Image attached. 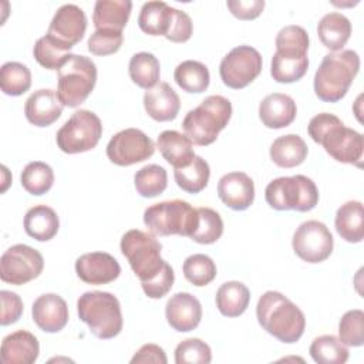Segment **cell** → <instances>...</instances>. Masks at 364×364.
Wrapping results in <instances>:
<instances>
[{
	"instance_id": "cell-29",
	"label": "cell",
	"mask_w": 364,
	"mask_h": 364,
	"mask_svg": "<svg viewBox=\"0 0 364 364\" xmlns=\"http://www.w3.org/2000/svg\"><path fill=\"white\" fill-rule=\"evenodd\" d=\"M336 230L348 243H358L364 237V210L360 200L343 203L336 213Z\"/></svg>"
},
{
	"instance_id": "cell-40",
	"label": "cell",
	"mask_w": 364,
	"mask_h": 364,
	"mask_svg": "<svg viewBox=\"0 0 364 364\" xmlns=\"http://www.w3.org/2000/svg\"><path fill=\"white\" fill-rule=\"evenodd\" d=\"M198 226L191 239L200 245H210L220 239L223 233V220L212 208H198Z\"/></svg>"
},
{
	"instance_id": "cell-8",
	"label": "cell",
	"mask_w": 364,
	"mask_h": 364,
	"mask_svg": "<svg viewBox=\"0 0 364 364\" xmlns=\"http://www.w3.org/2000/svg\"><path fill=\"white\" fill-rule=\"evenodd\" d=\"M97 82L95 63L85 55L70 54L58 70L57 95L64 107L75 108L82 104Z\"/></svg>"
},
{
	"instance_id": "cell-28",
	"label": "cell",
	"mask_w": 364,
	"mask_h": 364,
	"mask_svg": "<svg viewBox=\"0 0 364 364\" xmlns=\"http://www.w3.org/2000/svg\"><path fill=\"white\" fill-rule=\"evenodd\" d=\"M317 36L326 48L340 51L351 36V23L338 11L327 13L317 24Z\"/></svg>"
},
{
	"instance_id": "cell-25",
	"label": "cell",
	"mask_w": 364,
	"mask_h": 364,
	"mask_svg": "<svg viewBox=\"0 0 364 364\" xmlns=\"http://www.w3.org/2000/svg\"><path fill=\"white\" fill-rule=\"evenodd\" d=\"M156 148L164 159L175 169L189 165L195 158L192 141L175 129L161 132L156 139Z\"/></svg>"
},
{
	"instance_id": "cell-15",
	"label": "cell",
	"mask_w": 364,
	"mask_h": 364,
	"mask_svg": "<svg viewBox=\"0 0 364 364\" xmlns=\"http://www.w3.org/2000/svg\"><path fill=\"white\" fill-rule=\"evenodd\" d=\"M87 30V16L81 7L77 4H63L54 13L47 36L63 46L67 50H71L82 37Z\"/></svg>"
},
{
	"instance_id": "cell-47",
	"label": "cell",
	"mask_w": 364,
	"mask_h": 364,
	"mask_svg": "<svg viewBox=\"0 0 364 364\" xmlns=\"http://www.w3.org/2000/svg\"><path fill=\"white\" fill-rule=\"evenodd\" d=\"M193 31V24L191 17L178 9H172V20L165 38L172 43H185L191 38Z\"/></svg>"
},
{
	"instance_id": "cell-39",
	"label": "cell",
	"mask_w": 364,
	"mask_h": 364,
	"mask_svg": "<svg viewBox=\"0 0 364 364\" xmlns=\"http://www.w3.org/2000/svg\"><path fill=\"white\" fill-rule=\"evenodd\" d=\"M134 183L142 198H155L166 189L168 173L162 166L149 164L135 172Z\"/></svg>"
},
{
	"instance_id": "cell-36",
	"label": "cell",
	"mask_w": 364,
	"mask_h": 364,
	"mask_svg": "<svg viewBox=\"0 0 364 364\" xmlns=\"http://www.w3.org/2000/svg\"><path fill=\"white\" fill-rule=\"evenodd\" d=\"M309 353L318 364H344L348 360L347 346L333 334L316 337L310 344Z\"/></svg>"
},
{
	"instance_id": "cell-42",
	"label": "cell",
	"mask_w": 364,
	"mask_h": 364,
	"mask_svg": "<svg viewBox=\"0 0 364 364\" xmlns=\"http://www.w3.org/2000/svg\"><path fill=\"white\" fill-rule=\"evenodd\" d=\"M33 54L36 61L47 68V70H60V67L65 63L70 55V50L64 48L54 40H51L47 34L40 37L33 48Z\"/></svg>"
},
{
	"instance_id": "cell-38",
	"label": "cell",
	"mask_w": 364,
	"mask_h": 364,
	"mask_svg": "<svg viewBox=\"0 0 364 364\" xmlns=\"http://www.w3.org/2000/svg\"><path fill=\"white\" fill-rule=\"evenodd\" d=\"M31 73L27 65L18 61H7L0 68V87L6 95L17 97L28 91Z\"/></svg>"
},
{
	"instance_id": "cell-23",
	"label": "cell",
	"mask_w": 364,
	"mask_h": 364,
	"mask_svg": "<svg viewBox=\"0 0 364 364\" xmlns=\"http://www.w3.org/2000/svg\"><path fill=\"white\" fill-rule=\"evenodd\" d=\"M38 354V340L27 330H17L1 341V361L4 364H33Z\"/></svg>"
},
{
	"instance_id": "cell-31",
	"label": "cell",
	"mask_w": 364,
	"mask_h": 364,
	"mask_svg": "<svg viewBox=\"0 0 364 364\" xmlns=\"http://www.w3.org/2000/svg\"><path fill=\"white\" fill-rule=\"evenodd\" d=\"M215 301L220 314L237 317L246 311L250 301V291L242 282L230 280L218 289Z\"/></svg>"
},
{
	"instance_id": "cell-22",
	"label": "cell",
	"mask_w": 364,
	"mask_h": 364,
	"mask_svg": "<svg viewBox=\"0 0 364 364\" xmlns=\"http://www.w3.org/2000/svg\"><path fill=\"white\" fill-rule=\"evenodd\" d=\"M296 114L294 100L283 92L269 94L259 104V118L267 128H284L294 121Z\"/></svg>"
},
{
	"instance_id": "cell-17",
	"label": "cell",
	"mask_w": 364,
	"mask_h": 364,
	"mask_svg": "<svg viewBox=\"0 0 364 364\" xmlns=\"http://www.w3.org/2000/svg\"><path fill=\"white\" fill-rule=\"evenodd\" d=\"M165 317L173 330L179 333L192 331L202 318L200 301L191 293H175L165 306Z\"/></svg>"
},
{
	"instance_id": "cell-35",
	"label": "cell",
	"mask_w": 364,
	"mask_h": 364,
	"mask_svg": "<svg viewBox=\"0 0 364 364\" xmlns=\"http://www.w3.org/2000/svg\"><path fill=\"white\" fill-rule=\"evenodd\" d=\"M209 164L202 156L196 155L189 165L178 168L173 172L176 185L188 193H199L200 191H203L209 182Z\"/></svg>"
},
{
	"instance_id": "cell-48",
	"label": "cell",
	"mask_w": 364,
	"mask_h": 364,
	"mask_svg": "<svg viewBox=\"0 0 364 364\" xmlns=\"http://www.w3.org/2000/svg\"><path fill=\"white\" fill-rule=\"evenodd\" d=\"M173 280H175L173 269L166 262L162 272L154 280L146 282V283H141V287L149 299H161V297L166 296L168 291L172 289Z\"/></svg>"
},
{
	"instance_id": "cell-24",
	"label": "cell",
	"mask_w": 364,
	"mask_h": 364,
	"mask_svg": "<svg viewBox=\"0 0 364 364\" xmlns=\"http://www.w3.org/2000/svg\"><path fill=\"white\" fill-rule=\"evenodd\" d=\"M309 68V58L306 51L300 50H276L272 57L270 74L277 82L299 81Z\"/></svg>"
},
{
	"instance_id": "cell-2",
	"label": "cell",
	"mask_w": 364,
	"mask_h": 364,
	"mask_svg": "<svg viewBox=\"0 0 364 364\" xmlns=\"http://www.w3.org/2000/svg\"><path fill=\"white\" fill-rule=\"evenodd\" d=\"M256 317L263 330L286 344L299 341L306 328L303 311L290 299L274 290L260 296Z\"/></svg>"
},
{
	"instance_id": "cell-4",
	"label": "cell",
	"mask_w": 364,
	"mask_h": 364,
	"mask_svg": "<svg viewBox=\"0 0 364 364\" xmlns=\"http://www.w3.org/2000/svg\"><path fill=\"white\" fill-rule=\"evenodd\" d=\"M232 117V104L223 95H209L182 121L185 135L196 145L206 146L216 141Z\"/></svg>"
},
{
	"instance_id": "cell-41",
	"label": "cell",
	"mask_w": 364,
	"mask_h": 364,
	"mask_svg": "<svg viewBox=\"0 0 364 364\" xmlns=\"http://www.w3.org/2000/svg\"><path fill=\"white\" fill-rule=\"evenodd\" d=\"M182 270L185 279L198 287L209 284L216 277L215 262L203 253L188 256L182 264Z\"/></svg>"
},
{
	"instance_id": "cell-7",
	"label": "cell",
	"mask_w": 364,
	"mask_h": 364,
	"mask_svg": "<svg viewBox=\"0 0 364 364\" xmlns=\"http://www.w3.org/2000/svg\"><path fill=\"white\" fill-rule=\"evenodd\" d=\"M119 247L141 283L154 280L166 263L161 257L162 245L152 233L131 229L121 237Z\"/></svg>"
},
{
	"instance_id": "cell-13",
	"label": "cell",
	"mask_w": 364,
	"mask_h": 364,
	"mask_svg": "<svg viewBox=\"0 0 364 364\" xmlns=\"http://www.w3.org/2000/svg\"><path fill=\"white\" fill-rule=\"evenodd\" d=\"M155 152L154 141L138 128L117 132L107 145L108 159L118 166H129L151 158Z\"/></svg>"
},
{
	"instance_id": "cell-1",
	"label": "cell",
	"mask_w": 364,
	"mask_h": 364,
	"mask_svg": "<svg viewBox=\"0 0 364 364\" xmlns=\"http://www.w3.org/2000/svg\"><path fill=\"white\" fill-rule=\"evenodd\" d=\"M307 132L316 144L323 145L333 159L361 166L364 152L363 135L346 127L334 114L321 112L314 115L307 125Z\"/></svg>"
},
{
	"instance_id": "cell-46",
	"label": "cell",
	"mask_w": 364,
	"mask_h": 364,
	"mask_svg": "<svg viewBox=\"0 0 364 364\" xmlns=\"http://www.w3.org/2000/svg\"><path fill=\"white\" fill-rule=\"evenodd\" d=\"M276 50L286 48V50H309V34L301 26L290 24L283 27L274 40Z\"/></svg>"
},
{
	"instance_id": "cell-26",
	"label": "cell",
	"mask_w": 364,
	"mask_h": 364,
	"mask_svg": "<svg viewBox=\"0 0 364 364\" xmlns=\"http://www.w3.org/2000/svg\"><path fill=\"white\" fill-rule=\"evenodd\" d=\"M131 9L132 3L129 0H97L92 13L95 30L122 31L129 18Z\"/></svg>"
},
{
	"instance_id": "cell-21",
	"label": "cell",
	"mask_w": 364,
	"mask_h": 364,
	"mask_svg": "<svg viewBox=\"0 0 364 364\" xmlns=\"http://www.w3.org/2000/svg\"><path fill=\"white\" fill-rule=\"evenodd\" d=\"M144 108L146 114L155 121H172L179 112L181 100L176 91L168 82L162 81L145 91Z\"/></svg>"
},
{
	"instance_id": "cell-19",
	"label": "cell",
	"mask_w": 364,
	"mask_h": 364,
	"mask_svg": "<svg viewBox=\"0 0 364 364\" xmlns=\"http://www.w3.org/2000/svg\"><path fill=\"white\" fill-rule=\"evenodd\" d=\"M219 199L233 210L247 209L255 199V183L245 172L225 173L218 182Z\"/></svg>"
},
{
	"instance_id": "cell-10",
	"label": "cell",
	"mask_w": 364,
	"mask_h": 364,
	"mask_svg": "<svg viewBox=\"0 0 364 364\" xmlns=\"http://www.w3.org/2000/svg\"><path fill=\"white\" fill-rule=\"evenodd\" d=\"M101 135L100 117L92 111L78 109L57 131L55 142L65 154H80L95 148Z\"/></svg>"
},
{
	"instance_id": "cell-43",
	"label": "cell",
	"mask_w": 364,
	"mask_h": 364,
	"mask_svg": "<svg viewBox=\"0 0 364 364\" xmlns=\"http://www.w3.org/2000/svg\"><path fill=\"white\" fill-rule=\"evenodd\" d=\"M338 338L344 346L360 347L364 344V311L348 310L338 321Z\"/></svg>"
},
{
	"instance_id": "cell-49",
	"label": "cell",
	"mask_w": 364,
	"mask_h": 364,
	"mask_svg": "<svg viewBox=\"0 0 364 364\" xmlns=\"http://www.w3.org/2000/svg\"><path fill=\"white\" fill-rule=\"evenodd\" d=\"M0 300H1L0 324L9 326V324L18 321V318L23 314V309H24L23 300L20 299V296L10 290H1Z\"/></svg>"
},
{
	"instance_id": "cell-45",
	"label": "cell",
	"mask_w": 364,
	"mask_h": 364,
	"mask_svg": "<svg viewBox=\"0 0 364 364\" xmlns=\"http://www.w3.org/2000/svg\"><path fill=\"white\" fill-rule=\"evenodd\" d=\"M124 41L122 31L95 30L88 38V50L95 55H109L119 50Z\"/></svg>"
},
{
	"instance_id": "cell-16",
	"label": "cell",
	"mask_w": 364,
	"mask_h": 364,
	"mask_svg": "<svg viewBox=\"0 0 364 364\" xmlns=\"http://www.w3.org/2000/svg\"><path fill=\"white\" fill-rule=\"evenodd\" d=\"M75 273L84 283L100 286L114 282L121 273V266L109 253L90 252L75 260Z\"/></svg>"
},
{
	"instance_id": "cell-33",
	"label": "cell",
	"mask_w": 364,
	"mask_h": 364,
	"mask_svg": "<svg viewBox=\"0 0 364 364\" xmlns=\"http://www.w3.org/2000/svg\"><path fill=\"white\" fill-rule=\"evenodd\" d=\"M175 82L186 92L200 94L209 87L210 75L208 67L196 60H185L179 63L173 73Z\"/></svg>"
},
{
	"instance_id": "cell-6",
	"label": "cell",
	"mask_w": 364,
	"mask_h": 364,
	"mask_svg": "<svg viewBox=\"0 0 364 364\" xmlns=\"http://www.w3.org/2000/svg\"><path fill=\"white\" fill-rule=\"evenodd\" d=\"M198 210L182 199L164 200L148 206L144 212V223L156 236H188L198 226Z\"/></svg>"
},
{
	"instance_id": "cell-30",
	"label": "cell",
	"mask_w": 364,
	"mask_h": 364,
	"mask_svg": "<svg viewBox=\"0 0 364 364\" xmlns=\"http://www.w3.org/2000/svg\"><path fill=\"white\" fill-rule=\"evenodd\" d=\"M309 148L304 139L296 134L276 138L270 146V158L280 168H294L304 162Z\"/></svg>"
},
{
	"instance_id": "cell-34",
	"label": "cell",
	"mask_w": 364,
	"mask_h": 364,
	"mask_svg": "<svg viewBox=\"0 0 364 364\" xmlns=\"http://www.w3.org/2000/svg\"><path fill=\"white\" fill-rule=\"evenodd\" d=\"M128 73L134 84L141 88L149 90L159 81L161 65L158 58L148 51L136 53L131 57L128 64Z\"/></svg>"
},
{
	"instance_id": "cell-32",
	"label": "cell",
	"mask_w": 364,
	"mask_h": 364,
	"mask_svg": "<svg viewBox=\"0 0 364 364\" xmlns=\"http://www.w3.org/2000/svg\"><path fill=\"white\" fill-rule=\"evenodd\" d=\"M172 9L165 1L154 0L144 3L138 16L139 28L149 36L165 37L172 20Z\"/></svg>"
},
{
	"instance_id": "cell-14",
	"label": "cell",
	"mask_w": 364,
	"mask_h": 364,
	"mask_svg": "<svg viewBox=\"0 0 364 364\" xmlns=\"http://www.w3.org/2000/svg\"><path fill=\"white\" fill-rule=\"evenodd\" d=\"M291 246L301 260L307 263H320L331 255L334 239L323 222L307 220L296 229Z\"/></svg>"
},
{
	"instance_id": "cell-37",
	"label": "cell",
	"mask_w": 364,
	"mask_h": 364,
	"mask_svg": "<svg viewBox=\"0 0 364 364\" xmlns=\"http://www.w3.org/2000/svg\"><path fill=\"white\" fill-rule=\"evenodd\" d=\"M20 182L28 193L36 196L44 195L54 183L53 168L43 161L28 162L21 171Z\"/></svg>"
},
{
	"instance_id": "cell-12",
	"label": "cell",
	"mask_w": 364,
	"mask_h": 364,
	"mask_svg": "<svg viewBox=\"0 0 364 364\" xmlns=\"http://www.w3.org/2000/svg\"><path fill=\"white\" fill-rule=\"evenodd\" d=\"M44 267L41 253L28 245L10 246L0 257V277L10 284H26L38 277Z\"/></svg>"
},
{
	"instance_id": "cell-27",
	"label": "cell",
	"mask_w": 364,
	"mask_h": 364,
	"mask_svg": "<svg viewBox=\"0 0 364 364\" xmlns=\"http://www.w3.org/2000/svg\"><path fill=\"white\" fill-rule=\"evenodd\" d=\"M23 225L30 237L38 242H47L57 235L60 219L53 208L47 205H36L26 212Z\"/></svg>"
},
{
	"instance_id": "cell-11",
	"label": "cell",
	"mask_w": 364,
	"mask_h": 364,
	"mask_svg": "<svg viewBox=\"0 0 364 364\" xmlns=\"http://www.w3.org/2000/svg\"><path fill=\"white\" fill-rule=\"evenodd\" d=\"M263 60L260 53L252 46H237L232 48L220 61L219 75L225 85L240 90L249 85L262 73Z\"/></svg>"
},
{
	"instance_id": "cell-44",
	"label": "cell",
	"mask_w": 364,
	"mask_h": 364,
	"mask_svg": "<svg viewBox=\"0 0 364 364\" xmlns=\"http://www.w3.org/2000/svg\"><path fill=\"white\" fill-rule=\"evenodd\" d=\"M210 361V347L200 338H186L175 348L176 364H209Z\"/></svg>"
},
{
	"instance_id": "cell-3",
	"label": "cell",
	"mask_w": 364,
	"mask_h": 364,
	"mask_svg": "<svg viewBox=\"0 0 364 364\" xmlns=\"http://www.w3.org/2000/svg\"><path fill=\"white\" fill-rule=\"evenodd\" d=\"M360 70L354 50H340L323 57L314 74V92L324 102H337L347 94Z\"/></svg>"
},
{
	"instance_id": "cell-51",
	"label": "cell",
	"mask_w": 364,
	"mask_h": 364,
	"mask_svg": "<svg viewBox=\"0 0 364 364\" xmlns=\"http://www.w3.org/2000/svg\"><path fill=\"white\" fill-rule=\"evenodd\" d=\"M131 363H155V364H166L168 358L162 347L156 344H144L131 358Z\"/></svg>"
},
{
	"instance_id": "cell-50",
	"label": "cell",
	"mask_w": 364,
	"mask_h": 364,
	"mask_svg": "<svg viewBox=\"0 0 364 364\" xmlns=\"http://www.w3.org/2000/svg\"><path fill=\"white\" fill-rule=\"evenodd\" d=\"M228 9L240 20H253L260 16L264 9V0H228Z\"/></svg>"
},
{
	"instance_id": "cell-18",
	"label": "cell",
	"mask_w": 364,
	"mask_h": 364,
	"mask_svg": "<svg viewBox=\"0 0 364 364\" xmlns=\"http://www.w3.org/2000/svg\"><path fill=\"white\" fill-rule=\"evenodd\" d=\"M33 320L46 333H58L68 323V307L65 300L55 293L38 296L31 307Z\"/></svg>"
},
{
	"instance_id": "cell-5",
	"label": "cell",
	"mask_w": 364,
	"mask_h": 364,
	"mask_svg": "<svg viewBox=\"0 0 364 364\" xmlns=\"http://www.w3.org/2000/svg\"><path fill=\"white\" fill-rule=\"evenodd\" d=\"M77 311L91 333L102 340L114 338L122 330V313L118 299L108 291H85L77 300Z\"/></svg>"
},
{
	"instance_id": "cell-20",
	"label": "cell",
	"mask_w": 364,
	"mask_h": 364,
	"mask_svg": "<svg viewBox=\"0 0 364 364\" xmlns=\"http://www.w3.org/2000/svg\"><path fill=\"white\" fill-rule=\"evenodd\" d=\"M63 104L58 100L57 91L43 88L34 91L24 104V114L30 124L36 127H48L55 122L61 112Z\"/></svg>"
},
{
	"instance_id": "cell-9",
	"label": "cell",
	"mask_w": 364,
	"mask_h": 364,
	"mask_svg": "<svg viewBox=\"0 0 364 364\" xmlns=\"http://www.w3.org/2000/svg\"><path fill=\"white\" fill-rule=\"evenodd\" d=\"M264 199L276 210L309 212L318 202V189L313 179L304 175L280 176L269 182Z\"/></svg>"
}]
</instances>
